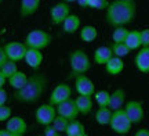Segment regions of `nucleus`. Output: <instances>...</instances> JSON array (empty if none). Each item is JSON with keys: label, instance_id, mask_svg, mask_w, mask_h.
<instances>
[{"label": "nucleus", "instance_id": "10", "mask_svg": "<svg viewBox=\"0 0 149 136\" xmlns=\"http://www.w3.org/2000/svg\"><path fill=\"white\" fill-rule=\"evenodd\" d=\"M70 14V7L69 3L66 1H59L57 4H54L50 8V18H51V24L53 25H61L66 17Z\"/></svg>", "mask_w": 149, "mask_h": 136}, {"label": "nucleus", "instance_id": "38", "mask_svg": "<svg viewBox=\"0 0 149 136\" xmlns=\"http://www.w3.org/2000/svg\"><path fill=\"white\" fill-rule=\"evenodd\" d=\"M134 135L135 136H149V129L148 128H139L138 131H135Z\"/></svg>", "mask_w": 149, "mask_h": 136}, {"label": "nucleus", "instance_id": "16", "mask_svg": "<svg viewBox=\"0 0 149 136\" xmlns=\"http://www.w3.org/2000/svg\"><path fill=\"white\" fill-rule=\"evenodd\" d=\"M126 97H127V93L124 89L122 87H117L116 90H113L111 93V99H109V109L112 111L115 110H119V109H123L124 104H126Z\"/></svg>", "mask_w": 149, "mask_h": 136}, {"label": "nucleus", "instance_id": "20", "mask_svg": "<svg viewBox=\"0 0 149 136\" xmlns=\"http://www.w3.org/2000/svg\"><path fill=\"white\" fill-rule=\"evenodd\" d=\"M80 18L79 16H76V14H72L70 13L69 16L65 18L64 21H62V31L65 33H68V35H72V33H76L77 31L80 29Z\"/></svg>", "mask_w": 149, "mask_h": 136}, {"label": "nucleus", "instance_id": "27", "mask_svg": "<svg viewBox=\"0 0 149 136\" xmlns=\"http://www.w3.org/2000/svg\"><path fill=\"white\" fill-rule=\"evenodd\" d=\"M111 50L113 56H117V57H126V56L130 54V51L131 50L127 47V44L124 43V42H120V43H117V42H113L111 44Z\"/></svg>", "mask_w": 149, "mask_h": 136}, {"label": "nucleus", "instance_id": "14", "mask_svg": "<svg viewBox=\"0 0 149 136\" xmlns=\"http://www.w3.org/2000/svg\"><path fill=\"white\" fill-rule=\"evenodd\" d=\"M134 66L139 72L149 74V46H141L134 57Z\"/></svg>", "mask_w": 149, "mask_h": 136}, {"label": "nucleus", "instance_id": "17", "mask_svg": "<svg viewBox=\"0 0 149 136\" xmlns=\"http://www.w3.org/2000/svg\"><path fill=\"white\" fill-rule=\"evenodd\" d=\"M40 3H42V0H21V4H19L21 18H26V17L36 14L40 7Z\"/></svg>", "mask_w": 149, "mask_h": 136}, {"label": "nucleus", "instance_id": "21", "mask_svg": "<svg viewBox=\"0 0 149 136\" xmlns=\"http://www.w3.org/2000/svg\"><path fill=\"white\" fill-rule=\"evenodd\" d=\"M113 53L111 50V46H100L94 50V54H93V58H94V63L98 64V66H105L107 61L111 58Z\"/></svg>", "mask_w": 149, "mask_h": 136}, {"label": "nucleus", "instance_id": "42", "mask_svg": "<svg viewBox=\"0 0 149 136\" xmlns=\"http://www.w3.org/2000/svg\"><path fill=\"white\" fill-rule=\"evenodd\" d=\"M64 1H66V3H76V0H64Z\"/></svg>", "mask_w": 149, "mask_h": 136}, {"label": "nucleus", "instance_id": "36", "mask_svg": "<svg viewBox=\"0 0 149 136\" xmlns=\"http://www.w3.org/2000/svg\"><path fill=\"white\" fill-rule=\"evenodd\" d=\"M7 99H8L7 92H6L3 87H0V106H3V104L7 103Z\"/></svg>", "mask_w": 149, "mask_h": 136}, {"label": "nucleus", "instance_id": "19", "mask_svg": "<svg viewBox=\"0 0 149 136\" xmlns=\"http://www.w3.org/2000/svg\"><path fill=\"white\" fill-rule=\"evenodd\" d=\"M105 70L109 75L116 76L119 74H122L124 70V61L122 57H117V56H112L111 58L107 61L105 64Z\"/></svg>", "mask_w": 149, "mask_h": 136}, {"label": "nucleus", "instance_id": "3", "mask_svg": "<svg viewBox=\"0 0 149 136\" xmlns=\"http://www.w3.org/2000/svg\"><path fill=\"white\" fill-rule=\"evenodd\" d=\"M69 66H70V71L68 78L73 79L77 75H81V74H86V72L90 71L91 60L84 50L76 49L69 53Z\"/></svg>", "mask_w": 149, "mask_h": 136}, {"label": "nucleus", "instance_id": "30", "mask_svg": "<svg viewBox=\"0 0 149 136\" xmlns=\"http://www.w3.org/2000/svg\"><path fill=\"white\" fill-rule=\"evenodd\" d=\"M0 70L1 72L4 74V76L8 79L13 74H15L17 71H18V66H17V61H13V60H7L3 64V66L0 67Z\"/></svg>", "mask_w": 149, "mask_h": 136}, {"label": "nucleus", "instance_id": "35", "mask_svg": "<svg viewBox=\"0 0 149 136\" xmlns=\"http://www.w3.org/2000/svg\"><path fill=\"white\" fill-rule=\"evenodd\" d=\"M44 136H58L59 132L54 128L51 124H48V125H44V131H43Z\"/></svg>", "mask_w": 149, "mask_h": 136}, {"label": "nucleus", "instance_id": "22", "mask_svg": "<svg viewBox=\"0 0 149 136\" xmlns=\"http://www.w3.org/2000/svg\"><path fill=\"white\" fill-rule=\"evenodd\" d=\"M66 136H87V131H86L83 122H80L77 118L70 120L68 126H66V131H65Z\"/></svg>", "mask_w": 149, "mask_h": 136}, {"label": "nucleus", "instance_id": "33", "mask_svg": "<svg viewBox=\"0 0 149 136\" xmlns=\"http://www.w3.org/2000/svg\"><path fill=\"white\" fill-rule=\"evenodd\" d=\"M11 114H13V113H11V109L8 106H6V104L0 106V122L7 121L11 117Z\"/></svg>", "mask_w": 149, "mask_h": 136}, {"label": "nucleus", "instance_id": "2", "mask_svg": "<svg viewBox=\"0 0 149 136\" xmlns=\"http://www.w3.org/2000/svg\"><path fill=\"white\" fill-rule=\"evenodd\" d=\"M48 85L47 76L43 72H35L31 76H28L26 83L14 92L13 97L14 100L19 101V103H26L32 104L39 101V99L43 96V93L46 92Z\"/></svg>", "mask_w": 149, "mask_h": 136}, {"label": "nucleus", "instance_id": "5", "mask_svg": "<svg viewBox=\"0 0 149 136\" xmlns=\"http://www.w3.org/2000/svg\"><path fill=\"white\" fill-rule=\"evenodd\" d=\"M109 126H111L112 131L115 132V133H117V135H127L128 132L131 131L133 122L127 117L124 109H119L112 113Z\"/></svg>", "mask_w": 149, "mask_h": 136}, {"label": "nucleus", "instance_id": "28", "mask_svg": "<svg viewBox=\"0 0 149 136\" xmlns=\"http://www.w3.org/2000/svg\"><path fill=\"white\" fill-rule=\"evenodd\" d=\"M94 100L98 107H108L109 106V99H111V93L108 90H98L94 93Z\"/></svg>", "mask_w": 149, "mask_h": 136}, {"label": "nucleus", "instance_id": "7", "mask_svg": "<svg viewBox=\"0 0 149 136\" xmlns=\"http://www.w3.org/2000/svg\"><path fill=\"white\" fill-rule=\"evenodd\" d=\"M55 115H57V109H55V106L50 103H46V104H42V106H39L35 111V120L39 125H48V124H51L53 120L55 118Z\"/></svg>", "mask_w": 149, "mask_h": 136}, {"label": "nucleus", "instance_id": "11", "mask_svg": "<svg viewBox=\"0 0 149 136\" xmlns=\"http://www.w3.org/2000/svg\"><path fill=\"white\" fill-rule=\"evenodd\" d=\"M3 47H4L7 58L13 61H17V63L24 60L26 49H28L26 46H25V43H22V42H8Z\"/></svg>", "mask_w": 149, "mask_h": 136}, {"label": "nucleus", "instance_id": "26", "mask_svg": "<svg viewBox=\"0 0 149 136\" xmlns=\"http://www.w3.org/2000/svg\"><path fill=\"white\" fill-rule=\"evenodd\" d=\"M98 36V31H97L95 27L93 25H84L83 28H80V39L86 42V43H90V42H94Z\"/></svg>", "mask_w": 149, "mask_h": 136}, {"label": "nucleus", "instance_id": "24", "mask_svg": "<svg viewBox=\"0 0 149 136\" xmlns=\"http://www.w3.org/2000/svg\"><path fill=\"white\" fill-rule=\"evenodd\" d=\"M8 83H10V86L14 89V90H18V89H21L28 81V75L25 72H22V71H17L15 74H13V75L7 79Z\"/></svg>", "mask_w": 149, "mask_h": 136}, {"label": "nucleus", "instance_id": "43", "mask_svg": "<svg viewBox=\"0 0 149 136\" xmlns=\"http://www.w3.org/2000/svg\"><path fill=\"white\" fill-rule=\"evenodd\" d=\"M1 1H3V0H0V3H1Z\"/></svg>", "mask_w": 149, "mask_h": 136}, {"label": "nucleus", "instance_id": "37", "mask_svg": "<svg viewBox=\"0 0 149 136\" xmlns=\"http://www.w3.org/2000/svg\"><path fill=\"white\" fill-rule=\"evenodd\" d=\"M7 60H8V58H7V56H6L4 47H1V46H0V67L3 66V64H4Z\"/></svg>", "mask_w": 149, "mask_h": 136}, {"label": "nucleus", "instance_id": "41", "mask_svg": "<svg viewBox=\"0 0 149 136\" xmlns=\"http://www.w3.org/2000/svg\"><path fill=\"white\" fill-rule=\"evenodd\" d=\"M0 136H13V135H11V132L7 128H4V129H0Z\"/></svg>", "mask_w": 149, "mask_h": 136}, {"label": "nucleus", "instance_id": "25", "mask_svg": "<svg viewBox=\"0 0 149 136\" xmlns=\"http://www.w3.org/2000/svg\"><path fill=\"white\" fill-rule=\"evenodd\" d=\"M124 43L127 44V47L130 50H138L141 47V39H139V31L133 29L128 31L127 36L124 39Z\"/></svg>", "mask_w": 149, "mask_h": 136}, {"label": "nucleus", "instance_id": "15", "mask_svg": "<svg viewBox=\"0 0 149 136\" xmlns=\"http://www.w3.org/2000/svg\"><path fill=\"white\" fill-rule=\"evenodd\" d=\"M24 60H25V63H26V64L31 67L32 70L37 71L39 68H40V66H42V63H43V53H42V50L28 47L26 53H25V57H24Z\"/></svg>", "mask_w": 149, "mask_h": 136}, {"label": "nucleus", "instance_id": "40", "mask_svg": "<svg viewBox=\"0 0 149 136\" xmlns=\"http://www.w3.org/2000/svg\"><path fill=\"white\" fill-rule=\"evenodd\" d=\"M88 1H90V0H76V3H77V4L80 6V7H88Z\"/></svg>", "mask_w": 149, "mask_h": 136}, {"label": "nucleus", "instance_id": "1", "mask_svg": "<svg viewBox=\"0 0 149 136\" xmlns=\"http://www.w3.org/2000/svg\"><path fill=\"white\" fill-rule=\"evenodd\" d=\"M137 16V4L134 0H113L105 8V22L109 27H126Z\"/></svg>", "mask_w": 149, "mask_h": 136}, {"label": "nucleus", "instance_id": "29", "mask_svg": "<svg viewBox=\"0 0 149 136\" xmlns=\"http://www.w3.org/2000/svg\"><path fill=\"white\" fill-rule=\"evenodd\" d=\"M68 124H69V120L65 118V117H62V115H58V114L55 115V118H54L53 122H51V125H53L59 133H65Z\"/></svg>", "mask_w": 149, "mask_h": 136}, {"label": "nucleus", "instance_id": "32", "mask_svg": "<svg viewBox=\"0 0 149 136\" xmlns=\"http://www.w3.org/2000/svg\"><path fill=\"white\" fill-rule=\"evenodd\" d=\"M109 4L108 0H90L88 1V8H94V10H105Z\"/></svg>", "mask_w": 149, "mask_h": 136}, {"label": "nucleus", "instance_id": "34", "mask_svg": "<svg viewBox=\"0 0 149 136\" xmlns=\"http://www.w3.org/2000/svg\"><path fill=\"white\" fill-rule=\"evenodd\" d=\"M139 39H141V46H149V28L139 31Z\"/></svg>", "mask_w": 149, "mask_h": 136}, {"label": "nucleus", "instance_id": "8", "mask_svg": "<svg viewBox=\"0 0 149 136\" xmlns=\"http://www.w3.org/2000/svg\"><path fill=\"white\" fill-rule=\"evenodd\" d=\"M72 87L68 85V83H58L57 86L53 89V92L50 94V99H48V103L53 104V106H57V104L62 103L65 100L72 97Z\"/></svg>", "mask_w": 149, "mask_h": 136}, {"label": "nucleus", "instance_id": "4", "mask_svg": "<svg viewBox=\"0 0 149 136\" xmlns=\"http://www.w3.org/2000/svg\"><path fill=\"white\" fill-rule=\"evenodd\" d=\"M51 42H53V35L48 33L47 31H43V29H32L31 32H28V35L25 36V40H24L26 47L39 50L48 47Z\"/></svg>", "mask_w": 149, "mask_h": 136}, {"label": "nucleus", "instance_id": "6", "mask_svg": "<svg viewBox=\"0 0 149 136\" xmlns=\"http://www.w3.org/2000/svg\"><path fill=\"white\" fill-rule=\"evenodd\" d=\"M123 109L126 111L127 117L130 118V121L133 122V125L134 124H139V122L144 121L145 118L144 106H142V103L139 100H128V101H126Z\"/></svg>", "mask_w": 149, "mask_h": 136}, {"label": "nucleus", "instance_id": "13", "mask_svg": "<svg viewBox=\"0 0 149 136\" xmlns=\"http://www.w3.org/2000/svg\"><path fill=\"white\" fill-rule=\"evenodd\" d=\"M6 122H7L6 128L11 132L13 136H24L28 132V124L22 117H13L11 115Z\"/></svg>", "mask_w": 149, "mask_h": 136}, {"label": "nucleus", "instance_id": "12", "mask_svg": "<svg viewBox=\"0 0 149 136\" xmlns=\"http://www.w3.org/2000/svg\"><path fill=\"white\" fill-rule=\"evenodd\" d=\"M55 109H57V114L68 118L69 121L79 117V110L76 107L74 99H72V97L68 99V100H65V101H62V103L57 104Z\"/></svg>", "mask_w": 149, "mask_h": 136}, {"label": "nucleus", "instance_id": "23", "mask_svg": "<svg viewBox=\"0 0 149 136\" xmlns=\"http://www.w3.org/2000/svg\"><path fill=\"white\" fill-rule=\"evenodd\" d=\"M112 113L113 111L109 107H98V110L95 111V122L101 126L109 125L112 118Z\"/></svg>", "mask_w": 149, "mask_h": 136}, {"label": "nucleus", "instance_id": "9", "mask_svg": "<svg viewBox=\"0 0 149 136\" xmlns=\"http://www.w3.org/2000/svg\"><path fill=\"white\" fill-rule=\"evenodd\" d=\"M74 90L79 94L93 97L95 93V85L86 74H81V75H77L74 78Z\"/></svg>", "mask_w": 149, "mask_h": 136}, {"label": "nucleus", "instance_id": "31", "mask_svg": "<svg viewBox=\"0 0 149 136\" xmlns=\"http://www.w3.org/2000/svg\"><path fill=\"white\" fill-rule=\"evenodd\" d=\"M127 33H128V29L126 27H115V31L112 33V40H113V42H117V43L124 42Z\"/></svg>", "mask_w": 149, "mask_h": 136}, {"label": "nucleus", "instance_id": "39", "mask_svg": "<svg viewBox=\"0 0 149 136\" xmlns=\"http://www.w3.org/2000/svg\"><path fill=\"white\" fill-rule=\"evenodd\" d=\"M6 81H7V78L4 76V74L1 72V70H0V87H3L6 85Z\"/></svg>", "mask_w": 149, "mask_h": 136}, {"label": "nucleus", "instance_id": "18", "mask_svg": "<svg viewBox=\"0 0 149 136\" xmlns=\"http://www.w3.org/2000/svg\"><path fill=\"white\" fill-rule=\"evenodd\" d=\"M74 103H76V107L79 110V114L81 115H87L90 114L93 109H94V99L91 96H83V94H79L77 97L74 99Z\"/></svg>", "mask_w": 149, "mask_h": 136}]
</instances>
